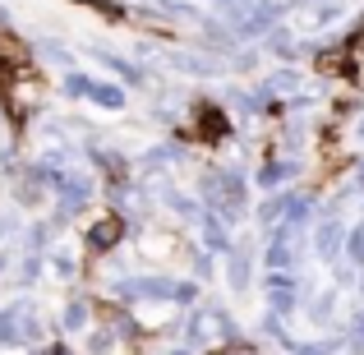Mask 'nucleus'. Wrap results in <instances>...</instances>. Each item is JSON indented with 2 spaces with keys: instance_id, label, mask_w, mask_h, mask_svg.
<instances>
[{
  "instance_id": "f257e3e1",
  "label": "nucleus",
  "mask_w": 364,
  "mask_h": 355,
  "mask_svg": "<svg viewBox=\"0 0 364 355\" xmlns=\"http://www.w3.org/2000/svg\"><path fill=\"white\" fill-rule=\"evenodd\" d=\"M120 231H124V226H120V217H111V213H107L97 226H92V235H88V240H92V249H111V245L120 240Z\"/></svg>"
}]
</instances>
